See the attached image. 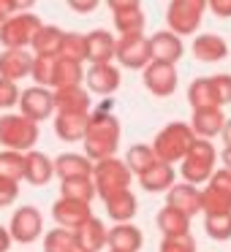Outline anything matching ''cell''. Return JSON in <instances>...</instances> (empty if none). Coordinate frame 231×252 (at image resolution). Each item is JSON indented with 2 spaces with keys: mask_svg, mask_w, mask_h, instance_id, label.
<instances>
[{
  "mask_svg": "<svg viewBox=\"0 0 231 252\" xmlns=\"http://www.w3.org/2000/svg\"><path fill=\"white\" fill-rule=\"evenodd\" d=\"M120 120L112 114V100H104L95 111H90V122H87V130H84V155L90 160H101V158H109V155L117 152L120 147Z\"/></svg>",
  "mask_w": 231,
  "mask_h": 252,
  "instance_id": "obj_1",
  "label": "cell"
},
{
  "mask_svg": "<svg viewBox=\"0 0 231 252\" xmlns=\"http://www.w3.org/2000/svg\"><path fill=\"white\" fill-rule=\"evenodd\" d=\"M131 168L125 160H117L115 155L101 158L93 163V182H95V195L106 201L109 195H117L122 190H131Z\"/></svg>",
  "mask_w": 231,
  "mask_h": 252,
  "instance_id": "obj_2",
  "label": "cell"
},
{
  "mask_svg": "<svg viewBox=\"0 0 231 252\" xmlns=\"http://www.w3.org/2000/svg\"><path fill=\"white\" fill-rule=\"evenodd\" d=\"M196 141V133L188 122H169L166 127H160L158 136L153 138V149L160 160L166 163H180L182 158L188 155V149L193 147Z\"/></svg>",
  "mask_w": 231,
  "mask_h": 252,
  "instance_id": "obj_3",
  "label": "cell"
},
{
  "mask_svg": "<svg viewBox=\"0 0 231 252\" xmlns=\"http://www.w3.org/2000/svg\"><path fill=\"white\" fill-rule=\"evenodd\" d=\"M180 174L191 185H207V179L212 176V171L218 168V149L212 147L209 138H198L193 141V147L188 149V155L180 160Z\"/></svg>",
  "mask_w": 231,
  "mask_h": 252,
  "instance_id": "obj_4",
  "label": "cell"
},
{
  "mask_svg": "<svg viewBox=\"0 0 231 252\" xmlns=\"http://www.w3.org/2000/svg\"><path fill=\"white\" fill-rule=\"evenodd\" d=\"M38 141V122L30 117L19 114H3L0 117V147L3 149H17V152H28Z\"/></svg>",
  "mask_w": 231,
  "mask_h": 252,
  "instance_id": "obj_5",
  "label": "cell"
},
{
  "mask_svg": "<svg viewBox=\"0 0 231 252\" xmlns=\"http://www.w3.org/2000/svg\"><path fill=\"white\" fill-rule=\"evenodd\" d=\"M41 25L44 22L36 14L14 11L6 22L0 25V44H3V49H28Z\"/></svg>",
  "mask_w": 231,
  "mask_h": 252,
  "instance_id": "obj_6",
  "label": "cell"
},
{
  "mask_svg": "<svg viewBox=\"0 0 231 252\" xmlns=\"http://www.w3.org/2000/svg\"><path fill=\"white\" fill-rule=\"evenodd\" d=\"M207 11V0H169L166 25L177 35H193Z\"/></svg>",
  "mask_w": 231,
  "mask_h": 252,
  "instance_id": "obj_7",
  "label": "cell"
},
{
  "mask_svg": "<svg viewBox=\"0 0 231 252\" xmlns=\"http://www.w3.org/2000/svg\"><path fill=\"white\" fill-rule=\"evenodd\" d=\"M201 212H231V171L215 168L207 179V187L201 190Z\"/></svg>",
  "mask_w": 231,
  "mask_h": 252,
  "instance_id": "obj_8",
  "label": "cell"
},
{
  "mask_svg": "<svg viewBox=\"0 0 231 252\" xmlns=\"http://www.w3.org/2000/svg\"><path fill=\"white\" fill-rule=\"evenodd\" d=\"M142 82L155 98H169L174 95L180 76H177V65L174 63H163V60H150L142 68Z\"/></svg>",
  "mask_w": 231,
  "mask_h": 252,
  "instance_id": "obj_9",
  "label": "cell"
},
{
  "mask_svg": "<svg viewBox=\"0 0 231 252\" xmlns=\"http://www.w3.org/2000/svg\"><path fill=\"white\" fill-rule=\"evenodd\" d=\"M115 60L120 63L122 68H131V71H142L153 55H150V38L144 33H128L120 35L115 49Z\"/></svg>",
  "mask_w": 231,
  "mask_h": 252,
  "instance_id": "obj_10",
  "label": "cell"
},
{
  "mask_svg": "<svg viewBox=\"0 0 231 252\" xmlns=\"http://www.w3.org/2000/svg\"><path fill=\"white\" fill-rule=\"evenodd\" d=\"M19 109L33 122L52 120V114H55V90L44 87V84H33V87L22 90V95H19Z\"/></svg>",
  "mask_w": 231,
  "mask_h": 252,
  "instance_id": "obj_11",
  "label": "cell"
},
{
  "mask_svg": "<svg viewBox=\"0 0 231 252\" xmlns=\"http://www.w3.org/2000/svg\"><path fill=\"white\" fill-rule=\"evenodd\" d=\"M8 233L14 241L19 244H33L36 239H41L44 233V217L36 206H19L11 214V222H8Z\"/></svg>",
  "mask_w": 231,
  "mask_h": 252,
  "instance_id": "obj_12",
  "label": "cell"
},
{
  "mask_svg": "<svg viewBox=\"0 0 231 252\" xmlns=\"http://www.w3.org/2000/svg\"><path fill=\"white\" fill-rule=\"evenodd\" d=\"M84 82L87 90L95 95H115L120 90V68L115 63H90V68L84 71Z\"/></svg>",
  "mask_w": 231,
  "mask_h": 252,
  "instance_id": "obj_13",
  "label": "cell"
},
{
  "mask_svg": "<svg viewBox=\"0 0 231 252\" xmlns=\"http://www.w3.org/2000/svg\"><path fill=\"white\" fill-rule=\"evenodd\" d=\"M74 233H77V247L84 252H101L104 247H109V228L93 214L79 228H74Z\"/></svg>",
  "mask_w": 231,
  "mask_h": 252,
  "instance_id": "obj_14",
  "label": "cell"
},
{
  "mask_svg": "<svg viewBox=\"0 0 231 252\" xmlns=\"http://www.w3.org/2000/svg\"><path fill=\"white\" fill-rule=\"evenodd\" d=\"M226 125V114L223 106H201V109H193L191 117V127L198 138H215L223 133Z\"/></svg>",
  "mask_w": 231,
  "mask_h": 252,
  "instance_id": "obj_15",
  "label": "cell"
},
{
  "mask_svg": "<svg viewBox=\"0 0 231 252\" xmlns=\"http://www.w3.org/2000/svg\"><path fill=\"white\" fill-rule=\"evenodd\" d=\"M90 214H93V209H90L87 201H74V198H66V195H60V201H55V206H52L55 222L63 225V228H71V230L79 228Z\"/></svg>",
  "mask_w": 231,
  "mask_h": 252,
  "instance_id": "obj_16",
  "label": "cell"
},
{
  "mask_svg": "<svg viewBox=\"0 0 231 252\" xmlns=\"http://www.w3.org/2000/svg\"><path fill=\"white\" fill-rule=\"evenodd\" d=\"M150 55L153 60H163V63H174L185 55V44H182V35H177L174 30H160L153 33L150 38Z\"/></svg>",
  "mask_w": 231,
  "mask_h": 252,
  "instance_id": "obj_17",
  "label": "cell"
},
{
  "mask_svg": "<svg viewBox=\"0 0 231 252\" xmlns=\"http://www.w3.org/2000/svg\"><path fill=\"white\" fill-rule=\"evenodd\" d=\"M52 176H55V160L44 152L28 149L25 152V182L33 187H44L52 182Z\"/></svg>",
  "mask_w": 231,
  "mask_h": 252,
  "instance_id": "obj_18",
  "label": "cell"
},
{
  "mask_svg": "<svg viewBox=\"0 0 231 252\" xmlns=\"http://www.w3.org/2000/svg\"><path fill=\"white\" fill-rule=\"evenodd\" d=\"M166 203L180 209V212H185L188 217H196V214L201 212V190H198L196 185H191V182H182V185L174 182V185L166 190Z\"/></svg>",
  "mask_w": 231,
  "mask_h": 252,
  "instance_id": "obj_19",
  "label": "cell"
},
{
  "mask_svg": "<svg viewBox=\"0 0 231 252\" xmlns=\"http://www.w3.org/2000/svg\"><path fill=\"white\" fill-rule=\"evenodd\" d=\"M90 111H55V133L63 141H82Z\"/></svg>",
  "mask_w": 231,
  "mask_h": 252,
  "instance_id": "obj_20",
  "label": "cell"
},
{
  "mask_svg": "<svg viewBox=\"0 0 231 252\" xmlns=\"http://www.w3.org/2000/svg\"><path fill=\"white\" fill-rule=\"evenodd\" d=\"M30 68H33V55L28 49H3L0 52V76L19 82V79L30 76Z\"/></svg>",
  "mask_w": 231,
  "mask_h": 252,
  "instance_id": "obj_21",
  "label": "cell"
},
{
  "mask_svg": "<svg viewBox=\"0 0 231 252\" xmlns=\"http://www.w3.org/2000/svg\"><path fill=\"white\" fill-rule=\"evenodd\" d=\"M87 38V63H112L115 60V49H117V41L109 30H93V33L84 35Z\"/></svg>",
  "mask_w": 231,
  "mask_h": 252,
  "instance_id": "obj_22",
  "label": "cell"
},
{
  "mask_svg": "<svg viewBox=\"0 0 231 252\" xmlns=\"http://www.w3.org/2000/svg\"><path fill=\"white\" fill-rule=\"evenodd\" d=\"M193 57L201 63H220L226 55H229V44H226V38H220V35L215 33H201L196 35V41H193Z\"/></svg>",
  "mask_w": 231,
  "mask_h": 252,
  "instance_id": "obj_23",
  "label": "cell"
},
{
  "mask_svg": "<svg viewBox=\"0 0 231 252\" xmlns=\"http://www.w3.org/2000/svg\"><path fill=\"white\" fill-rule=\"evenodd\" d=\"M144 244V233L133 222H117L109 228V250H122V252H139Z\"/></svg>",
  "mask_w": 231,
  "mask_h": 252,
  "instance_id": "obj_24",
  "label": "cell"
},
{
  "mask_svg": "<svg viewBox=\"0 0 231 252\" xmlns=\"http://www.w3.org/2000/svg\"><path fill=\"white\" fill-rule=\"evenodd\" d=\"M90 106H93V100L82 84L55 90V111H90Z\"/></svg>",
  "mask_w": 231,
  "mask_h": 252,
  "instance_id": "obj_25",
  "label": "cell"
},
{
  "mask_svg": "<svg viewBox=\"0 0 231 252\" xmlns=\"http://www.w3.org/2000/svg\"><path fill=\"white\" fill-rule=\"evenodd\" d=\"M55 176L60 179H71V176H93V160L87 155L77 152H63L55 158Z\"/></svg>",
  "mask_w": 231,
  "mask_h": 252,
  "instance_id": "obj_26",
  "label": "cell"
},
{
  "mask_svg": "<svg viewBox=\"0 0 231 252\" xmlns=\"http://www.w3.org/2000/svg\"><path fill=\"white\" fill-rule=\"evenodd\" d=\"M104 206H106V214H109L115 222H131V220L136 217V212H139V201H136V195H133L131 190H122V192H117V195H109L104 201Z\"/></svg>",
  "mask_w": 231,
  "mask_h": 252,
  "instance_id": "obj_27",
  "label": "cell"
},
{
  "mask_svg": "<svg viewBox=\"0 0 231 252\" xmlns=\"http://www.w3.org/2000/svg\"><path fill=\"white\" fill-rule=\"evenodd\" d=\"M139 182H142V187L147 192H166L174 185V165L166 163V160H158L153 168H147L139 176Z\"/></svg>",
  "mask_w": 231,
  "mask_h": 252,
  "instance_id": "obj_28",
  "label": "cell"
},
{
  "mask_svg": "<svg viewBox=\"0 0 231 252\" xmlns=\"http://www.w3.org/2000/svg\"><path fill=\"white\" fill-rule=\"evenodd\" d=\"M155 225H158V230H160L163 236H182V233H191V217H188L185 212H180V209L169 206V203H166V206L158 212V217H155Z\"/></svg>",
  "mask_w": 231,
  "mask_h": 252,
  "instance_id": "obj_29",
  "label": "cell"
},
{
  "mask_svg": "<svg viewBox=\"0 0 231 252\" xmlns=\"http://www.w3.org/2000/svg\"><path fill=\"white\" fill-rule=\"evenodd\" d=\"M84 82V68L79 60H71V57L57 55L55 63V76H52V90L57 87H74V84Z\"/></svg>",
  "mask_w": 231,
  "mask_h": 252,
  "instance_id": "obj_30",
  "label": "cell"
},
{
  "mask_svg": "<svg viewBox=\"0 0 231 252\" xmlns=\"http://www.w3.org/2000/svg\"><path fill=\"white\" fill-rule=\"evenodd\" d=\"M63 30L57 25H41L38 33L33 35V55H60L63 46Z\"/></svg>",
  "mask_w": 231,
  "mask_h": 252,
  "instance_id": "obj_31",
  "label": "cell"
},
{
  "mask_svg": "<svg viewBox=\"0 0 231 252\" xmlns=\"http://www.w3.org/2000/svg\"><path fill=\"white\" fill-rule=\"evenodd\" d=\"M60 195L74 198V201H93L95 198V182L93 176H71V179H60Z\"/></svg>",
  "mask_w": 231,
  "mask_h": 252,
  "instance_id": "obj_32",
  "label": "cell"
},
{
  "mask_svg": "<svg viewBox=\"0 0 231 252\" xmlns=\"http://www.w3.org/2000/svg\"><path fill=\"white\" fill-rule=\"evenodd\" d=\"M158 160L160 158L155 155V149L147 147V144H133V147L128 149V155H125L128 168H131V174H136V176H142L147 168H153Z\"/></svg>",
  "mask_w": 231,
  "mask_h": 252,
  "instance_id": "obj_33",
  "label": "cell"
},
{
  "mask_svg": "<svg viewBox=\"0 0 231 252\" xmlns=\"http://www.w3.org/2000/svg\"><path fill=\"white\" fill-rule=\"evenodd\" d=\"M188 103H191L193 109H201V106H220L218 95H215V87H212V79L209 76L193 79L191 87H188Z\"/></svg>",
  "mask_w": 231,
  "mask_h": 252,
  "instance_id": "obj_34",
  "label": "cell"
},
{
  "mask_svg": "<svg viewBox=\"0 0 231 252\" xmlns=\"http://www.w3.org/2000/svg\"><path fill=\"white\" fill-rule=\"evenodd\" d=\"M144 11L142 6L136 8H122V11H115V30L120 35H128V33H144Z\"/></svg>",
  "mask_w": 231,
  "mask_h": 252,
  "instance_id": "obj_35",
  "label": "cell"
},
{
  "mask_svg": "<svg viewBox=\"0 0 231 252\" xmlns=\"http://www.w3.org/2000/svg\"><path fill=\"white\" fill-rule=\"evenodd\" d=\"M77 233L71 228H52L44 236V252H77Z\"/></svg>",
  "mask_w": 231,
  "mask_h": 252,
  "instance_id": "obj_36",
  "label": "cell"
},
{
  "mask_svg": "<svg viewBox=\"0 0 231 252\" xmlns=\"http://www.w3.org/2000/svg\"><path fill=\"white\" fill-rule=\"evenodd\" d=\"M204 230L215 241H229L231 239V212L204 214Z\"/></svg>",
  "mask_w": 231,
  "mask_h": 252,
  "instance_id": "obj_37",
  "label": "cell"
},
{
  "mask_svg": "<svg viewBox=\"0 0 231 252\" xmlns=\"http://www.w3.org/2000/svg\"><path fill=\"white\" fill-rule=\"evenodd\" d=\"M0 176L14 182L25 179V152H17V149H3L0 152Z\"/></svg>",
  "mask_w": 231,
  "mask_h": 252,
  "instance_id": "obj_38",
  "label": "cell"
},
{
  "mask_svg": "<svg viewBox=\"0 0 231 252\" xmlns=\"http://www.w3.org/2000/svg\"><path fill=\"white\" fill-rule=\"evenodd\" d=\"M55 63L57 55H33V68H30V79L36 84L52 87V76H55Z\"/></svg>",
  "mask_w": 231,
  "mask_h": 252,
  "instance_id": "obj_39",
  "label": "cell"
},
{
  "mask_svg": "<svg viewBox=\"0 0 231 252\" xmlns=\"http://www.w3.org/2000/svg\"><path fill=\"white\" fill-rule=\"evenodd\" d=\"M60 55L63 57H71V60L84 63V57H87V38H84L82 33H66V35H63Z\"/></svg>",
  "mask_w": 231,
  "mask_h": 252,
  "instance_id": "obj_40",
  "label": "cell"
},
{
  "mask_svg": "<svg viewBox=\"0 0 231 252\" xmlns=\"http://www.w3.org/2000/svg\"><path fill=\"white\" fill-rule=\"evenodd\" d=\"M158 252H196V241H193L191 233L182 236H163Z\"/></svg>",
  "mask_w": 231,
  "mask_h": 252,
  "instance_id": "obj_41",
  "label": "cell"
},
{
  "mask_svg": "<svg viewBox=\"0 0 231 252\" xmlns=\"http://www.w3.org/2000/svg\"><path fill=\"white\" fill-rule=\"evenodd\" d=\"M19 87L14 79H6L0 76V109H14V106H19Z\"/></svg>",
  "mask_w": 231,
  "mask_h": 252,
  "instance_id": "obj_42",
  "label": "cell"
},
{
  "mask_svg": "<svg viewBox=\"0 0 231 252\" xmlns=\"http://www.w3.org/2000/svg\"><path fill=\"white\" fill-rule=\"evenodd\" d=\"M19 198V182L14 179H6V176H0V209L11 206L14 201Z\"/></svg>",
  "mask_w": 231,
  "mask_h": 252,
  "instance_id": "obj_43",
  "label": "cell"
},
{
  "mask_svg": "<svg viewBox=\"0 0 231 252\" xmlns=\"http://www.w3.org/2000/svg\"><path fill=\"white\" fill-rule=\"evenodd\" d=\"M212 79V87H215V95H218V103L226 106L231 103V76L229 73H218V76H209Z\"/></svg>",
  "mask_w": 231,
  "mask_h": 252,
  "instance_id": "obj_44",
  "label": "cell"
},
{
  "mask_svg": "<svg viewBox=\"0 0 231 252\" xmlns=\"http://www.w3.org/2000/svg\"><path fill=\"white\" fill-rule=\"evenodd\" d=\"M207 8L220 19H231V0H207Z\"/></svg>",
  "mask_w": 231,
  "mask_h": 252,
  "instance_id": "obj_45",
  "label": "cell"
},
{
  "mask_svg": "<svg viewBox=\"0 0 231 252\" xmlns=\"http://www.w3.org/2000/svg\"><path fill=\"white\" fill-rule=\"evenodd\" d=\"M66 3H68V8L77 11V14H93L95 8L101 6V0H66Z\"/></svg>",
  "mask_w": 231,
  "mask_h": 252,
  "instance_id": "obj_46",
  "label": "cell"
},
{
  "mask_svg": "<svg viewBox=\"0 0 231 252\" xmlns=\"http://www.w3.org/2000/svg\"><path fill=\"white\" fill-rule=\"evenodd\" d=\"M106 6H109L112 11H122V8H136V6H142V0H106Z\"/></svg>",
  "mask_w": 231,
  "mask_h": 252,
  "instance_id": "obj_47",
  "label": "cell"
},
{
  "mask_svg": "<svg viewBox=\"0 0 231 252\" xmlns=\"http://www.w3.org/2000/svg\"><path fill=\"white\" fill-rule=\"evenodd\" d=\"M11 233H8V228H3V225H0V252H8L11 250Z\"/></svg>",
  "mask_w": 231,
  "mask_h": 252,
  "instance_id": "obj_48",
  "label": "cell"
},
{
  "mask_svg": "<svg viewBox=\"0 0 231 252\" xmlns=\"http://www.w3.org/2000/svg\"><path fill=\"white\" fill-rule=\"evenodd\" d=\"M8 6H11L14 11H30V8L36 6V0H8Z\"/></svg>",
  "mask_w": 231,
  "mask_h": 252,
  "instance_id": "obj_49",
  "label": "cell"
},
{
  "mask_svg": "<svg viewBox=\"0 0 231 252\" xmlns=\"http://www.w3.org/2000/svg\"><path fill=\"white\" fill-rule=\"evenodd\" d=\"M11 14H14V8L8 6V0H0V25L6 22V19L11 17Z\"/></svg>",
  "mask_w": 231,
  "mask_h": 252,
  "instance_id": "obj_50",
  "label": "cell"
},
{
  "mask_svg": "<svg viewBox=\"0 0 231 252\" xmlns=\"http://www.w3.org/2000/svg\"><path fill=\"white\" fill-rule=\"evenodd\" d=\"M220 163H223V168L231 171V144H226L223 152H220Z\"/></svg>",
  "mask_w": 231,
  "mask_h": 252,
  "instance_id": "obj_51",
  "label": "cell"
},
{
  "mask_svg": "<svg viewBox=\"0 0 231 252\" xmlns=\"http://www.w3.org/2000/svg\"><path fill=\"white\" fill-rule=\"evenodd\" d=\"M220 136H223L226 144H231V117H226V125H223V133H220Z\"/></svg>",
  "mask_w": 231,
  "mask_h": 252,
  "instance_id": "obj_52",
  "label": "cell"
},
{
  "mask_svg": "<svg viewBox=\"0 0 231 252\" xmlns=\"http://www.w3.org/2000/svg\"><path fill=\"white\" fill-rule=\"evenodd\" d=\"M109 252H122V250H109Z\"/></svg>",
  "mask_w": 231,
  "mask_h": 252,
  "instance_id": "obj_53",
  "label": "cell"
},
{
  "mask_svg": "<svg viewBox=\"0 0 231 252\" xmlns=\"http://www.w3.org/2000/svg\"><path fill=\"white\" fill-rule=\"evenodd\" d=\"M77 252H84V250H77Z\"/></svg>",
  "mask_w": 231,
  "mask_h": 252,
  "instance_id": "obj_54",
  "label": "cell"
}]
</instances>
